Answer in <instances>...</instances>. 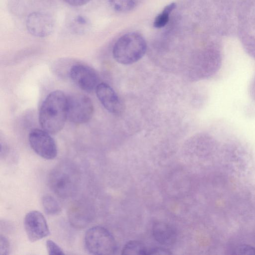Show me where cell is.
I'll list each match as a JSON object with an SVG mask.
<instances>
[{"mask_svg":"<svg viewBox=\"0 0 255 255\" xmlns=\"http://www.w3.org/2000/svg\"><path fill=\"white\" fill-rule=\"evenodd\" d=\"M67 119V96L55 90L49 94L41 104L39 122L42 128L50 134H55L64 126Z\"/></svg>","mask_w":255,"mask_h":255,"instance_id":"cell-1","label":"cell"},{"mask_svg":"<svg viewBox=\"0 0 255 255\" xmlns=\"http://www.w3.org/2000/svg\"><path fill=\"white\" fill-rule=\"evenodd\" d=\"M80 174L76 165L70 161H63L50 172L48 183L51 190L58 197L67 199L77 192Z\"/></svg>","mask_w":255,"mask_h":255,"instance_id":"cell-2","label":"cell"},{"mask_svg":"<svg viewBox=\"0 0 255 255\" xmlns=\"http://www.w3.org/2000/svg\"><path fill=\"white\" fill-rule=\"evenodd\" d=\"M147 45L144 38L136 32H129L120 37L113 48V55L118 63L130 65L144 55Z\"/></svg>","mask_w":255,"mask_h":255,"instance_id":"cell-3","label":"cell"},{"mask_svg":"<svg viewBox=\"0 0 255 255\" xmlns=\"http://www.w3.org/2000/svg\"><path fill=\"white\" fill-rule=\"evenodd\" d=\"M86 250L91 254L114 255L117 250L116 240L106 228L99 226L88 229L84 237Z\"/></svg>","mask_w":255,"mask_h":255,"instance_id":"cell-4","label":"cell"},{"mask_svg":"<svg viewBox=\"0 0 255 255\" xmlns=\"http://www.w3.org/2000/svg\"><path fill=\"white\" fill-rule=\"evenodd\" d=\"M92 100L87 96L76 94L67 96V119L76 124L89 122L94 114Z\"/></svg>","mask_w":255,"mask_h":255,"instance_id":"cell-5","label":"cell"},{"mask_svg":"<svg viewBox=\"0 0 255 255\" xmlns=\"http://www.w3.org/2000/svg\"><path fill=\"white\" fill-rule=\"evenodd\" d=\"M45 130L33 129L28 136L30 147L39 156L47 160L54 159L57 155V147L54 139Z\"/></svg>","mask_w":255,"mask_h":255,"instance_id":"cell-6","label":"cell"},{"mask_svg":"<svg viewBox=\"0 0 255 255\" xmlns=\"http://www.w3.org/2000/svg\"><path fill=\"white\" fill-rule=\"evenodd\" d=\"M69 74L75 84L87 93L95 91L100 83L97 72L86 65L77 64L73 65L70 69Z\"/></svg>","mask_w":255,"mask_h":255,"instance_id":"cell-7","label":"cell"},{"mask_svg":"<svg viewBox=\"0 0 255 255\" xmlns=\"http://www.w3.org/2000/svg\"><path fill=\"white\" fill-rule=\"evenodd\" d=\"M24 225L27 238L31 242L44 238L50 234L47 221L38 211L33 210L27 213L24 217Z\"/></svg>","mask_w":255,"mask_h":255,"instance_id":"cell-8","label":"cell"},{"mask_svg":"<svg viewBox=\"0 0 255 255\" xmlns=\"http://www.w3.org/2000/svg\"><path fill=\"white\" fill-rule=\"evenodd\" d=\"M26 26L32 35L43 37L50 35L54 28V21L48 14L42 12H33L27 17Z\"/></svg>","mask_w":255,"mask_h":255,"instance_id":"cell-9","label":"cell"},{"mask_svg":"<svg viewBox=\"0 0 255 255\" xmlns=\"http://www.w3.org/2000/svg\"><path fill=\"white\" fill-rule=\"evenodd\" d=\"M94 216V211L92 206L83 200L73 202L68 211V217L70 224L77 229H82L88 226Z\"/></svg>","mask_w":255,"mask_h":255,"instance_id":"cell-10","label":"cell"},{"mask_svg":"<svg viewBox=\"0 0 255 255\" xmlns=\"http://www.w3.org/2000/svg\"><path fill=\"white\" fill-rule=\"evenodd\" d=\"M95 92L100 103L108 112L115 115L121 113L122 110L121 101L110 85L105 83H100Z\"/></svg>","mask_w":255,"mask_h":255,"instance_id":"cell-11","label":"cell"},{"mask_svg":"<svg viewBox=\"0 0 255 255\" xmlns=\"http://www.w3.org/2000/svg\"><path fill=\"white\" fill-rule=\"evenodd\" d=\"M152 234L156 242L164 246L173 245L176 240L175 229L171 225L163 222H156L153 224Z\"/></svg>","mask_w":255,"mask_h":255,"instance_id":"cell-12","label":"cell"},{"mask_svg":"<svg viewBox=\"0 0 255 255\" xmlns=\"http://www.w3.org/2000/svg\"><path fill=\"white\" fill-rule=\"evenodd\" d=\"M143 243L138 241H130L125 244L122 250V255H146L148 250Z\"/></svg>","mask_w":255,"mask_h":255,"instance_id":"cell-13","label":"cell"},{"mask_svg":"<svg viewBox=\"0 0 255 255\" xmlns=\"http://www.w3.org/2000/svg\"><path fill=\"white\" fill-rule=\"evenodd\" d=\"M42 204L45 213L48 215L59 214L61 207L59 202L52 196L46 195L42 198Z\"/></svg>","mask_w":255,"mask_h":255,"instance_id":"cell-14","label":"cell"},{"mask_svg":"<svg viewBox=\"0 0 255 255\" xmlns=\"http://www.w3.org/2000/svg\"><path fill=\"white\" fill-rule=\"evenodd\" d=\"M176 6V4L175 2L167 5L155 18L153 22L154 27L158 28L164 27L168 22L170 14Z\"/></svg>","mask_w":255,"mask_h":255,"instance_id":"cell-15","label":"cell"},{"mask_svg":"<svg viewBox=\"0 0 255 255\" xmlns=\"http://www.w3.org/2000/svg\"><path fill=\"white\" fill-rule=\"evenodd\" d=\"M109 1L115 10L124 12L133 9L137 4V0H109Z\"/></svg>","mask_w":255,"mask_h":255,"instance_id":"cell-16","label":"cell"},{"mask_svg":"<svg viewBox=\"0 0 255 255\" xmlns=\"http://www.w3.org/2000/svg\"><path fill=\"white\" fill-rule=\"evenodd\" d=\"M46 246L49 255H63L65 254L63 250L52 240H47Z\"/></svg>","mask_w":255,"mask_h":255,"instance_id":"cell-17","label":"cell"},{"mask_svg":"<svg viewBox=\"0 0 255 255\" xmlns=\"http://www.w3.org/2000/svg\"><path fill=\"white\" fill-rule=\"evenodd\" d=\"M235 254L255 255V248L249 245H241L235 250Z\"/></svg>","mask_w":255,"mask_h":255,"instance_id":"cell-18","label":"cell"},{"mask_svg":"<svg viewBox=\"0 0 255 255\" xmlns=\"http://www.w3.org/2000/svg\"><path fill=\"white\" fill-rule=\"evenodd\" d=\"M0 255H8L10 248L9 243L7 239L1 235L0 237Z\"/></svg>","mask_w":255,"mask_h":255,"instance_id":"cell-19","label":"cell"},{"mask_svg":"<svg viewBox=\"0 0 255 255\" xmlns=\"http://www.w3.org/2000/svg\"><path fill=\"white\" fill-rule=\"evenodd\" d=\"M170 254H172V253L170 250L166 248L160 247L148 248L147 251V255Z\"/></svg>","mask_w":255,"mask_h":255,"instance_id":"cell-20","label":"cell"},{"mask_svg":"<svg viewBox=\"0 0 255 255\" xmlns=\"http://www.w3.org/2000/svg\"><path fill=\"white\" fill-rule=\"evenodd\" d=\"M68 4L75 6L83 5L91 0H64Z\"/></svg>","mask_w":255,"mask_h":255,"instance_id":"cell-21","label":"cell"}]
</instances>
